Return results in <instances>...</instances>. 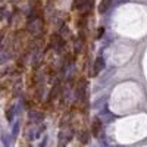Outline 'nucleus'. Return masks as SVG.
Listing matches in <instances>:
<instances>
[{
	"label": "nucleus",
	"instance_id": "obj_5",
	"mask_svg": "<svg viewBox=\"0 0 147 147\" xmlns=\"http://www.w3.org/2000/svg\"><path fill=\"white\" fill-rule=\"evenodd\" d=\"M88 5V0H74V7L75 9H84Z\"/></svg>",
	"mask_w": 147,
	"mask_h": 147
},
{
	"label": "nucleus",
	"instance_id": "obj_1",
	"mask_svg": "<svg viewBox=\"0 0 147 147\" xmlns=\"http://www.w3.org/2000/svg\"><path fill=\"white\" fill-rule=\"evenodd\" d=\"M63 38L60 37L59 34H55L52 35V47L53 49H60V47H63Z\"/></svg>",
	"mask_w": 147,
	"mask_h": 147
},
{
	"label": "nucleus",
	"instance_id": "obj_6",
	"mask_svg": "<svg viewBox=\"0 0 147 147\" xmlns=\"http://www.w3.org/2000/svg\"><path fill=\"white\" fill-rule=\"evenodd\" d=\"M81 143H88V134L87 132H81Z\"/></svg>",
	"mask_w": 147,
	"mask_h": 147
},
{
	"label": "nucleus",
	"instance_id": "obj_2",
	"mask_svg": "<svg viewBox=\"0 0 147 147\" xmlns=\"http://www.w3.org/2000/svg\"><path fill=\"white\" fill-rule=\"evenodd\" d=\"M103 66H105V62H103V59L102 57H97L96 59V62H94V75H97L102 69H103Z\"/></svg>",
	"mask_w": 147,
	"mask_h": 147
},
{
	"label": "nucleus",
	"instance_id": "obj_7",
	"mask_svg": "<svg viewBox=\"0 0 147 147\" xmlns=\"http://www.w3.org/2000/svg\"><path fill=\"white\" fill-rule=\"evenodd\" d=\"M102 35H103V28H99V34H97V38H100Z\"/></svg>",
	"mask_w": 147,
	"mask_h": 147
},
{
	"label": "nucleus",
	"instance_id": "obj_4",
	"mask_svg": "<svg viewBox=\"0 0 147 147\" xmlns=\"http://www.w3.org/2000/svg\"><path fill=\"white\" fill-rule=\"evenodd\" d=\"M100 128H102V124H100V121L99 119H94L93 121V134L97 137L99 136V132H100Z\"/></svg>",
	"mask_w": 147,
	"mask_h": 147
},
{
	"label": "nucleus",
	"instance_id": "obj_3",
	"mask_svg": "<svg viewBox=\"0 0 147 147\" xmlns=\"http://www.w3.org/2000/svg\"><path fill=\"white\" fill-rule=\"evenodd\" d=\"M110 3H112V0H102L100 5H99V12H100V13H105V12L109 9Z\"/></svg>",
	"mask_w": 147,
	"mask_h": 147
}]
</instances>
